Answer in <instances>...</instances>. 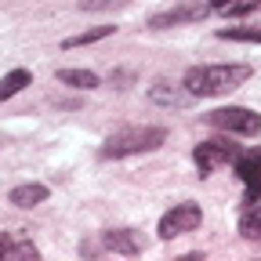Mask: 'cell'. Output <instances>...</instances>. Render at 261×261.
<instances>
[{
	"label": "cell",
	"instance_id": "cell-10",
	"mask_svg": "<svg viewBox=\"0 0 261 261\" xmlns=\"http://www.w3.org/2000/svg\"><path fill=\"white\" fill-rule=\"evenodd\" d=\"M240 236L250 243H261V203H247L240 218Z\"/></svg>",
	"mask_w": 261,
	"mask_h": 261
},
{
	"label": "cell",
	"instance_id": "cell-7",
	"mask_svg": "<svg viewBox=\"0 0 261 261\" xmlns=\"http://www.w3.org/2000/svg\"><path fill=\"white\" fill-rule=\"evenodd\" d=\"M236 174L243 178V203H257L261 200V152L250 149V152H240L236 156Z\"/></svg>",
	"mask_w": 261,
	"mask_h": 261
},
{
	"label": "cell",
	"instance_id": "cell-6",
	"mask_svg": "<svg viewBox=\"0 0 261 261\" xmlns=\"http://www.w3.org/2000/svg\"><path fill=\"white\" fill-rule=\"evenodd\" d=\"M207 15H211V4H203V0H181V4L152 15L149 29H171V25H185V22H203Z\"/></svg>",
	"mask_w": 261,
	"mask_h": 261
},
{
	"label": "cell",
	"instance_id": "cell-16",
	"mask_svg": "<svg viewBox=\"0 0 261 261\" xmlns=\"http://www.w3.org/2000/svg\"><path fill=\"white\" fill-rule=\"evenodd\" d=\"M18 257H40L37 243L25 240L22 232H11V247H8V261H18Z\"/></svg>",
	"mask_w": 261,
	"mask_h": 261
},
{
	"label": "cell",
	"instance_id": "cell-2",
	"mask_svg": "<svg viewBox=\"0 0 261 261\" xmlns=\"http://www.w3.org/2000/svg\"><path fill=\"white\" fill-rule=\"evenodd\" d=\"M167 142L163 127H123L116 135H109L102 142V160H123V156H138V152H152Z\"/></svg>",
	"mask_w": 261,
	"mask_h": 261
},
{
	"label": "cell",
	"instance_id": "cell-9",
	"mask_svg": "<svg viewBox=\"0 0 261 261\" xmlns=\"http://www.w3.org/2000/svg\"><path fill=\"white\" fill-rule=\"evenodd\" d=\"M8 200H11L15 207L29 211V207H37V203H44V200H47V185H40V181L18 185V189H11V196H8Z\"/></svg>",
	"mask_w": 261,
	"mask_h": 261
},
{
	"label": "cell",
	"instance_id": "cell-5",
	"mask_svg": "<svg viewBox=\"0 0 261 261\" xmlns=\"http://www.w3.org/2000/svg\"><path fill=\"white\" fill-rule=\"evenodd\" d=\"M203 221V211L200 203H178L174 211H167L160 218V236L163 240H174V236H185V232H196Z\"/></svg>",
	"mask_w": 261,
	"mask_h": 261
},
{
	"label": "cell",
	"instance_id": "cell-11",
	"mask_svg": "<svg viewBox=\"0 0 261 261\" xmlns=\"http://www.w3.org/2000/svg\"><path fill=\"white\" fill-rule=\"evenodd\" d=\"M29 69H11L8 76H0V102H8V98H15L22 87H29Z\"/></svg>",
	"mask_w": 261,
	"mask_h": 261
},
{
	"label": "cell",
	"instance_id": "cell-14",
	"mask_svg": "<svg viewBox=\"0 0 261 261\" xmlns=\"http://www.w3.org/2000/svg\"><path fill=\"white\" fill-rule=\"evenodd\" d=\"M113 33V25H98V29H87V33H76V37H65L62 47L65 51H73V47H84V44H94V40H106Z\"/></svg>",
	"mask_w": 261,
	"mask_h": 261
},
{
	"label": "cell",
	"instance_id": "cell-15",
	"mask_svg": "<svg viewBox=\"0 0 261 261\" xmlns=\"http://www.w3.org/2000/svg\"><path fill=\"white\" fill-rule=\"evenodd\" d=\"M261 4V0H211V11L218 15H247Z\"/></svg>",
	"mask_w": 261,
	"mask_h": 261
},
{
	"label": "cell",
	"instance_id": "cell-17",
	"mask_svg": "<svg viewBox=\"0 0 261 261\" xmlns=\"http://www.w3.org/2000/svg\"><path fill=\"white\" fill-rule=\"evenodd\" d=\"M221 40H243V44H261V29L254 25H240V29H218Z\"/></svg>",
	"mask_w": 261,
	"mask_h": 261
},
{
	"label": "cell",
	"instance_id": "cell-8",
	"mask_svg": "<svg viewBox=\"0 0 261 261\" xmlns=\"http://www.w3.org/2000/svg\"><path fill=\"white\" fill-rule=\"evenodd\" d=\"M102 247H106V250H116V254H123V257L142 254V240L130 232V228H109V232H102Z\"/></svg>",
	"mask_w": 261,
	"mask_h": 261
},
{
	"label": "cell",
	"instance_id": "cell-13",
	"mask_svg": "<svg viewBox=\"0 0 261 261\" xmlns=\"http://www.w3.org/2000/svg\"><path fill=\"white\" fill-rule=\"evenodd\" d=\"M149 98L160 102V106H181L185 98H192V94L189 91H174L171 84H156V87H149Z\"/></svg>",
	"mask_w": 261,
	"mask_h": 261
},
{
	"label": "cell",
	"instance_id": "cell-3",
	"mask_svg": "<svg viewBox=\"0 0 261 261\" xmlns=\"http://www.w3.org/2000/svg\"><path fill=\"white\" fill-rule=\"evenodd\" d=\"M207 123L218 127V130H228V135H247V138L261 130V116H257L254 109H247V106H225V109H214V113L207 116Z\"/></svg>",
	"mask_w": 261,
	"mask_h": 261
},
{
	"label": "cell",
	"instance_id": "cell-4",
	"mask_svg": "<svg viewBox=\"0 0 261 261\" xmlns=\"http://www.w3.org/2000/svg\"><path fill=\"white\" fill-rule=\"evenodd\" d=\"M240 149L232 145V138H211V142H200L192 149V160L200 167V178H207L211 171H218L221 163H236Z\"/></svg>",
	"mask_w": 261,
	"mask_h": 261
},
{
	"label": "cell",
	"instance_id": "cell-18",
	"mask_svg": "<svg viewBox=\"0 0 261 261\" xmlns=\"http://www.w3.org/2000/svg\"><path fill=\"white\" fill-rule=\"evenodd\" d=\"M120 4H127V0H80L84 11H102V8H120Z\"/></svg>",
	"mask_w": 261,
	"mask_h": 261
},
{
	"label": "cell",
	"instance_id": "cell-1",
	"mask_svg": "<svg viewBox=\"0 0 261 261\" xmlns=\"http://www.w3.org/2000/svg\"><path fill=\"white\" fill-rule=\"evenodd\" d=\"M243 80H250V65L243 62H228V65H192L185 73V91L192 98H214V94H228L236 91Z\"/></svg>",
	"mask_w": 261,
	"mask_h": 261
},
{
	"label": "cell",
	"instance_id": "cell-12",
	"mask_svg": "<svg viewBox=\"0 0 261 261\" xmlns=\"http://www.w3.org/2000/svg\"><path fill=\"white\" fill-rule=\"evenodd\" d=\"M58 80L65 87H84V91L98 87V73H91V69H58Z\"/></svg>",
	"mask_w": 261,
	"mask_h": 261
}]
</instances>
